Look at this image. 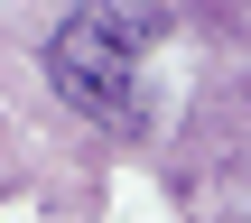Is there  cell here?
<instances>
[{
  "mask_svg": "<svg viewBox=\"0 0 251 223\" xmlns=\"http://www.w3.org/2000/svg\"><path fill=\"white\" fill-rule=\"evenodd\" d=\"M47 84L65 93V112L102 121V130H149V93H140V28L121 9H75L47 37Z\"/></svg>",
  "mask_w": 251,
  "mask_h": 223,
  "instance_id": "1",
  "label": "cell"
}]
</instances>
